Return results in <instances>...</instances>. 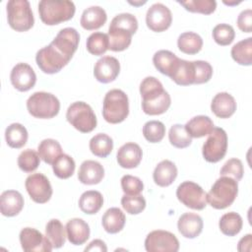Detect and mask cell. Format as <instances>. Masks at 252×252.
<instances>
[{
    "label": "cell",
    "mask_w": 252,
    "mask_h": 252,
    "mask_svg": "<svg viewBox=\"0 0 252 252\" xmlns=\"http://www.w3.org/2000/svg\"><path fill=\"white\" fill-rule=\"evenodd\" d=\"M142 108L148 115H159L170 106L171 98L162 84L155 77H146L140 85Z\"/></svg>",
    "instance_id": "1"
},
{
    "label": "cell",
    "mask_w": 252,
    "mask_h": 252,
    "mask_svg": "<svg viewBox=\"0 0 252 252\" xmlns=\"http://www.w3.org/2000/svg\"><path fill=\"white\" fill-rule=\"evenodd\" d=\"M75 11V4L69 0H41L38 3L39 18L48 26L71 20Z\"/></svg>",
    "instance_id": "2"
},
{
    "label": "cell",
    "mask_w": 252,
    "mask_h": 252,
    "mask_svg": "<svg viewBox=\"0 0 252 252\" xmlns=\"http://www.w3.org/2000/svg\"><path fill=\"white\" fill-rule=\"evenodd\" d=\"M238 194L237 181L228 176H220L216 180L208 194L207 203L217 210H223L229 207Z\"/></svg>",
    "instance_id": "3"
},
{
    "label": "cell",
    "mask_w": 252,
    "mask_h": 252,
    "mask_svg": "<svg viewBox=\"0 0 252 252\" xmlns=\"http://www.w3.org/2000/svg\"><path fill=\"white\" fill-rule=\"evenodd\" d=\"M129 114V100L127 94L118 89L106 93L102 103V116L111 124H117L126 119Z\"/></svg>",
    "instance_id": "4"
},
{
    "label": "cell",
    "mask_w": 252,
    "mask_h": 252,
    "mask_svg": "<svg viewBox=\"0 0 252 252\" xmlns=\"http://www.w3.org/2000/svg\"><path fill=\"white\" fill-rule=\"evenodd\" d=\"M29 113L40 119H49L56 116L60 110L59 99L46 92H35L27 100Z\"/></svg>",
    "instance_id": "5"
},
{
    "label": "cell",
    "mask_w": 252,
    "mask_h": 252,
    "mask_svg": "<svg viewBox=\"0 0 252 252\" xmlns=\"http://www.w3.org/2000/svg\"><path fill=\"white\" fill-rule=\"evenodd\" d=\"M7 20L16 32H27L34 24L33 14L27 0H10L7 3Z\"/></svg>",
    "instance_id": "6"
},
{
    "label": "cell",
    "mask_w": 252,
    "mask_h": 252,
    "mask_svg": "<svg viewBox=\"0 0 252 252\" xmlns=\"http://www.w3.org/2000/svg\"><path fill=\"white\" fill-rule=\"evenodd\" d=\"M67 121L78 131L90 133L96 127V116L88 103L84 101L73 102L66 112Z\"/></svg>",
    "instance_id": "7"
},
{
    "label": "cell",
    "mask_w": 252,
    "mask_h": 252,
    "mask_svg": "<svg viewBox=\"0 0 252 252\" xmlns=\"http://www.w3.org/2000/svg\"><path fill=\"white\" fill-rule=\"evenodd\" d=\"M71 59L62 53L52 43L39 49L35 55V61L39 69L46 74L58 73Z\"/></svg>",
    "instance_id": "8"
},
{
    "label": "cell",
    "mask_w": 252,
    "mask_h": 252,
    "mask_svg": "<svg viewBox=\"0 0 252 252\" xmlns=\"http://www.w3.org/2000/svg\"><path fill=\"white\" fill-rule=\"evenodd\" d=\"M227 150V135L222 128L214 127L203 145L202 154L208 162H218L222 159Z\"/></svg>",
    "instance_id": "9"
},
{
    "label": "cell",
    "mask_w": 252,
    "mask_h": 252,
    "mask_svg": "<svg viewBox=\"0 0 252 252\" xmlns=\"http://www.w3.org/2000/svg\"><path fill=\"white\" fill-rule=\"evenodd\" d=\"M177 199L186 207L201 211L207 206L206 193L203 188L195 182L184 181L176 189Z\"/></svg>",
    "instance_id": "10"
},
{
    "label": "cell",
    "mask_w": 252,
    "mask_h": 252,
    "mask_svg": "<svg viewBox=\"0 0 252 252\" xmlns=\"http://www.w3.org/2000/svg\"><path fill=\"white\" fill-rule=\"evenodd\" d=\"M145 248L148 252H177L179 241L173 233L158 229L147 235Z\"/></svg>",
    "instance_id": "11"
},
{
    "label": "cell",
    "mask_w": 252,
    "mask_h": 252,
    "mask_svg": "<svg viewBox=\"0 0 252 252\" xmlns=\"http://www.w3.org/2000/svg\"><path fill=\"white\" fill-rule=\"evenodd\" d=\"M25 186L31 199L38 204L48 202L52 196V187L48 178L42 173H32L26 179Z\"/></svg>",
    "instance_id": "12"
},
{
    "label": "cell",
    "mask_w": 252,
    "mask_h": 252,
    "mask_svg": "<svg viewBox=\"0 0 252 252\" xmlns=\"http://www.w3.org/2000/svg\"><path fill=\"white\" fill-rule=\"evenodd\" d=\"M20 242L22 249L26 252H50L52 244L40 231L32 227H25L20 232Z\"/></svg>",
    "instance_id": "13"
},
{
    "label": "cell",
    "mask_w": 252,
    "mask_h": 252,
    "mask_svg": "<svg viewBox=\"0 0 252 252\" xmlns=\"http://www.w3.org/2000/svg\"><path fill=\"white\" fill-rule=\"evenodd\" d=\"M172 23L170 10L161 3L153 4L147 11L146 24L148 28L156 32H161L167 30Z\"/></svg>",
    "instance_id": "14"
},
{
    "label": "cell",
    "mask_w": 252,
    "mask_h": 252,
    "mask_svg": "<svg viewBox=\"0 0 252 252\" xmlns=\"http://www.w3.org/2000/svg\"><path fill=\"white\" fill-rule=\"evenodd\" d=\"M13 87L20 92H28L36 82V75L33 69L27 63L16 64L10 74Z\"/></svg>",
    "instance_id": "15"
},
{
    "label": "cell",
    "mask_w": 252,
    "mask_h": 252,
    "mask_svg": "<svg viewBox=\"0 0 252 252\" xmlns=\"http://www.w3.org/2000/svg\"><path fill=\"white\" fill-rule=\"evenodd\" d=\"M120 72V63L113 56H103L98 59L94 68V75L99 83L113 82Z\"/></svg>",
    "instance_id": "16"
},
{
    "label": "cell",
    "mask_w": 252,
    "mask_h": 252,
    "mask_svg": "<svg viewBox=\"0 0 252 252\" xmlns=\"http://www.w3.org/2000/svg\"><path fill=\"white\" fill-rule=\"evenodd\" d=\"M80 41V34L74 28L62 29L51 43L67 57L72 59Z\"/></svg>",
    "instance_id": "17"
},
{
    "label": "cell",
    "mask_w": 252,
    "mask_h": 252,
    "mask_svg": "<svg viewBox=\"0 0 252 252\" xmlns=\"http://www.w3.org/2000/svg\"><path fill=\"white\" fill-rule=\"evenodd\" d=\"M143 158V152L140 146L136 143H126L122 145L116 155L118 164L123 168H135L137 167Z\"/></svg>",
    "instance_id": "18"
},
{
    "label": "cell",
    "mask_w": 252,
    "mask_h": 252,
    "mask_svg": "<svg viewBox=\"0 0 252 252\" xmlns=\"http://www.w3.org/2000/svg\"><path fill=\"white\" fill-rule=\"evenodd\" d=\"M104 176L103 166L95 160H85L80 165L78 179L86 185H94L99 183Z\"/></svg>",
    "instance_id": "19"
},
{
    "label": "cell",
    "mask_w": 252,
    "mask_h": 252,
    "mask_svg": "<svg viewBox=\"0 0 252 252\" xmlns=\"http://www.w3.org/2000/svg\"><path fill=\"white\" fill-rule=\"evenodd\" d=\"M202 218L194 213H185L180 216L177 221V228L180 234L186 238H195L203 230Z\"/></svg>",
    "instance_id": "20"
},
{
    "label": "cell",
    "mask_w": 252,
    "mask_h": 252,
    "mask_svg": "<svg viewBox=\"0 0 252 252\" xmlns=\"http://www.w3.org/2000/svg\"><path fill=\"white\" fill-rule=\"evenodd\" d=\"M24 197L19 191L6 190L0 196V211L5 217H15L24 208Z\"/></svg>",
    "instance_id": "21"
},
{
    "label": "cell",
    "mask_w": 252,
    "mask_h": 252,
    "mask_svg": "<svg viewBox=\"0 0 252 252\" xmlns=\"http://www.w3.org/2000/svg\"><path fill=\"white\" fill-rule=\"evenodd\" d=\"M211 109L214 114L220 118H228L236 110V101L234 97L225 92L217 94L212 102Z\"/></svg>",
    "instance_id": "22"
},
{
    "label": "cell",
    "mask_w": 252,
    "mask_h": 252,
    "mask_svg": "<svg viewBox=\"0 0 252 252\" xmlns=\"http://www.w3.org/2000/svg\"><path fill=\"white\" fill-rule=\"evenodd\" d=\"M68 240L74 245L84 244L90 237V226L82 219H71L66 223Z\"/></svg>",
    "instance_id": "23"
},
{
    "label": "cell",
    "mask_w": 252,
    "mask_h": 252,
    "mask_svg": "<svg viewBox=\"0 0 252 252\" xmlns=\"http://www.w3.org/2000/svg\"><path fill=\"white\" fill-rule=\"evenodd\" d=\"M106 20L107 16L103 8L99 6H91L83 12L80 24L85 30L94 31L102 27Z\"/></svg>",
    "instance_id": "24"
},
{
    "label": "cell",
    "mask_w": 252,
    "mask_h": 252,
    "mask_svg": "<svg viewBox=\"0 0 252 252\" xmlns=\"http://www.w3.org/2000/svg\"><path fill=\"white\" fill-rule=\"evenodd\" d=\"M177 176L176 165L168 159L161 160L155 168L153 173L154 181L160 187H167L173 183Z\"/></svg>",
    "instance_id": "25"
},
{
    "label": "cell",
    "mask_w": 252,
    "mask_h": 252,
    "mask_svg": "<svg viewBox=\"0 0 252 252\" xmlns=\"http://www.w3.org/2000/svg\"><path fill=\"white\" fill-rule=\"evenodd\" d=\"M169 78L179 86L193 85L195 82L194 62L179 58Z\"/></svg>",
    "instance_id": "26"
},
{
    "label": "cell",
    "mask_w": 252,
    "mask_h": 252,
    "mask_svg": "<svg viewBox=\"0 0 252 252\" xmlns=\"http://www.w3.org/2000/svg\"><path fill=\"white\" fill-rule=\"evenodd\" d=\"M184 126L192 138H201L213 131L214 122L209 116L198 115L191 118Z\"/></svg>",
    "instance_id": "27"
},
{
    "label": "cell",
    "mask_w": 252,
    "mask_h": 252,
    "mask_svg": "<svg viewBox=\"0 0 252 252\" xmlns=\"http://www.w3.org/2000/svg\"><path fill=\"white\" fill-rule=\"evenodd\" d=\"M126 218L124 213L119 208L108 209L101 219V223L104 230L108 233L114 234L121 231L125 225Z\"/></svg>",
    "instance_id": "28"
},
{
    "label": "cell",
    "mask_w": 252,
    "mask_h": 252,
    "mask_svg": "<svg viewBox=\"0 0 252 252\" xmlns=\"http://www.w3.org/2000/svg\"><path fill=\"white\" fill-rule=\"evenodd\" d=\"M179 58L169 50H158L153 56V63L158 71L170 77Z\"/></svg>",
    "instance_id": "29"
},
{
    "label": "cell",
    "mask_w": 252,
    "mask_h": 252,
    "mask_svg": "<svg viewBox=\"0 0 252 252\" xmlns=\"http://www.w3.org/2000/svg\"><path fill=\"white\" fill-rule=\"evenodd\" d=\"M133 33L120 28H108L109 48L112 51H123L129 47Z\"/></svg>",
    "instance_id": "30"
},
{
    "label": "cell",
    "mask_w": 252,
    "mask_h": 252,
    "mask_svg": "<svg viewBox=\"0 0 252 252\" xmlns=\"http://www.w3.org/2000/svg\"><path fill=\"white\" fill-rule=\"evenodd\" d=\"M103 205V197L100 192L89 190L84 192L79 199V207L82 212L88 215L96 214Z\"/></svg>",
    "instance_id": "31"
},
{
    "label": "cell",
    "mask_w": 252,
    "mask_h": 252,
    "mask_svg": "<svg viewBox=\"0 0 252 252\" xmlns=\"http://www.w3.org/2000/svg\"><path fill=\"white\" fill-rule=\"evenodd\" d=\"M177 46L179 50L185 54H197L202 49L203 39L196 32H186L178 36Z\"/></svg>",
    "instance_id": "32"
},
{
    "label": "cell",
    "mask_w": 252,
    "mask_h": 252,
    "mask_svg": "<svg viewBox=\"0 0 252 252\" xmlns=\"http://www.w3.org/2000/svg\"><path fill=\"white\" fill-rule=\"evenodd\" d=\"M28 131L20 123H12L5 130V139L9 147L20 149L24 147L28 141Z\"/></svg>",
    "instance_id": "33"
},
{
    "label": "cell",
    "mask_w": 252,
    "mask_h": 252,
    "mask_svg": "<svg viewBox=\"0 0 252 252\" xmlns=\"http://www.w3.org/2000/svg\"><path fill=\"white\" fill-rule=\"evenodd\" d=\"M37 153L39 158L45 163L53 164V162L62 155V148L56 140L44 139L39 143Z\"/></svg>",
    "instance_id": "34"
},
{
    "label": "cell",
    "mask_w": 252,
    "mask_h": 252,
    "mask_svg": "<svg viewBox=\"0 0 252 252\" xmlns=\"http://www.w3.org/2000/svg\"><path fill=\"white\" fill-rule=\"evenodd\" d=\"M231 57L239 65L250 66L252 63V37L238 41L231 48Z\"/></svg>",
    "instance_id": "35"
},
{
    "label": "cell",
    "mask_w": 252,
    "mask_h": 252,
    "mask_svg": "<svg viewBox=\"0 0 252 252\" xmlns=\"http://www.w3.org/2000/svg\"><path fill=\"white\" fill-rule=\"evenodd\" d=\"M45 235L53 248H60L65 244L67 232L66 227L57 219L50 220L45 226Z\"/></svg>",
    "instance_id": "36"
},
{
    "label": "cell",
    "mask_w": 252,
    "mask_h": 252,
    "mask_svg": "<svg viewBox=\"0 0 252 252\" xmlns=\"http://www.w3.org/2000/svg\"><path fill=\"white\" fill-rule=\"evenodd\" d=\"M243 220L239 214L235 212H229L221 216L219 221V227L220 231L227 236H234L242 229Z\"/></svg>",
    "instance_id": "37"
},
{
    "label": "cell",
    "mask_w": 252,
    "mask_h": 252,
    "mask_svg": "<svg viewBox=\"0 0 252 252\" xmlns=\"http://www.w3.org/2000/svg\"><path fill=\"white\" fill-rule=\"evenodd\" d=\"M89 146L91 152L94 156L102 158L109 156L112 152L113 141L108 135L104 133H98L91 139Z\"/></svg>",
    "instance_id": "38"
},
{
    "label": "cell",
    "mask_w": 252,
    "mask_h": 252,
    "mask_svg": "<svg viewBox=\"0 0 252 252\" xmlns=\"http://www.w3.org/2000/svg\"><path fill=\"white\" fill-rule=\"evenodd\" d=\"M86 46L88 51L95 56L104 54L109 48L108 34L96 32H93L87 39Z\"/></svg>",
    "instance_id": "39"
},
{
    "label": "cell",
    "mask_w": 252,
    "mask_h": 252,
    "mask_svg": "<svg viewBox=\"0 0 252 252\" xmlns=\"http://www.w3.org/2000/svg\"><path fill=\"white\" fill-rule=\"evenodd\" d=\"M75 161L73 158L66 154H62L52 164L54 174L60 179H67L71 177L75 171Z\"/></svg>",
    "instance_id": "40"
},
{
    "label": "cell",
    "mask_w": 252,
    "mask_h": 252,
    "mask_svg": "<svg viewBox=\"0 0 252 252\" xmlns=\"http://www.w3.org/2000/svg\"><path fill=\"white\" fill-rule=\"evenodd\" d=\"M168 139L170 144L178 149L187 148L192 143V137L186 131L185 126L181 124H174L170 127Z\"/></svg>",
    "instance_id": "41"
},
{
    "label": "cell",
    "mask_w": 252,
    "mask_h": 252,
    "mask_svg": "<svg viewBox=\"0 0 252 252\" xmlns=\"http://www.w3.org/2000/svg\"><path fill=\"white\" fill-rule=\"evenodd\" d=\"M39 162L40 158L38 153L32 149L24 150L18 157V165L24 172L30 173L34 171L38 167Z\"/></svg>",
    "instance_id": "42"
},
{
    "label": "cell",
    "mask_w": 252,
    "mask_h": 252,
    "mask_svg": "<svg viewBox=\"0 0 252 252\" xmlns=\"http://www.w3.org/2000/svg\"><path fill=\"white\" fill-rule=\"evenodd\" d=\"M165 134V126L162 122L158 120H151L143 126V135L150 143L160 142Z\"/></svg>",
    "instance_id": "43"
},
{
    "label": "cell",
    "mask_w": 252,
    "mask_h": 252,
    "mask_svg": "<svg viewBox=\"0 0 252 252\" xmlns=\"http://www.w3.org/2000/svg\"><path fill=\"white\" fill-rule=\"evenodd\" d=\"M178 3L189 12L201 13L204 15L212 14L217 8V2L215 0H188L178 1Z\"/></svg>",
    "instance_id": "44"
},
{
    "label": "cell",
    "mask_w": 252,
    "mask_h": 252,
    "mask_svg": "<svg viewBox=\"0 0 252 252\" xmlns=\"http://www.w3.org/2000/svg\"><path fill=\"white\" fill-rule=\"evenodd\" d=\"M121 205L126 213L130 215H138L142 213L146 208V200L140 195H127L125 194L121 198Z\"/></svg>",
    "instance_id": "45"
},
{
    "label": "cell",
    "mask_w": 252,
    "mask_h": 252,
    "mask_svg": "<svg viewBox=\"0 0 252 252\" xmlns=\"http://www.w3.org/2000/svg\"><path fill=\"white\" fill-rule=\"evenodd\" d=\"M234 37V29L228 24H219L213 30V38L219 45H228L233 41Z\"/></svg>",
    "instance_id": "46"
},
{
    "label": "cell",
    "mask_w": 252,
    "mask_h": 252,
    "mask_svg": "<svg viewBox=\"0 0 252 252\" xmlns=\"http://www.w3.org/2000/svg\"><path fill=\"white\" fill-rule=\"evenodd\" d=\"M109 27L124 29L134 34L138 30V21L136 17L130 13H121L112 19Z\"/></svg>",
    "instance_id": "47"
},
{
    "label": "cell",
    "mask_w": 252,
    "mask_h": 252,
    "mask_svg": "<svg viewBox=\"0 0 252 252\" xmlns=\"http://www.w3.org/2000/svg\"><path fill=\"white\" fill-rule=\"evenodd\" d=\"M244 168L242 161L238 158L228 159L220 168V176H228L236 181H239L243 177Z\"/></svg>",
    "instance_id": "48"
},
{
    "label": "cell",
    "mask_w": 252,
    "mask_h": 252,
    "mask_svg": "<svg viewBox=\"0 0 252 252\" xmlns=\"http://www.w3.org/2000/svg\"><path fill=\"white\" fill-rule=\"evenodd\" d=\"M195 66V82L194 84H204L211 80L213 76V67L207 61H193Z\"/></svg>",
    "instance_id": "49"
},
{
    "label": "cell",
    "mask_w": 252,
    "mask_h": 252,
    "mask_svg": "<svg viewBox=\"0 0 252 252\" xmlns=\"http://www.w3.org/2000/svg\"><path fill=\"white\" fill-rule=\"evenodd\" d=\"M121 187L127 195L140 194L144 189V184L139 177L126 174L121 178Z\"/></svg>",
    "instance_id": "50"
},
{
    "label": "cell",
    "mask_w": 252,
    "mask_h": 252,
    "mask_svg": "<svg viewBox=\"0 0 252 252\" xmlns=\"http://www.w3.org/2000/svg\"><path fill=\"white\" fill-rule=\"evenodd\" d=\"M237 26L243 32H251L252 31V10H243L237 18Z\"/></svg>",
    "instance_id": "51"
},
{
    "label": "cell",
    "mask_w": 252,
    "mask_h": 252,
    "mask_svg": "<svg viewBox=\"0 0 252 252\" xmlns=\"http://www.w3.org/2000/svg\"><path fill=\"white\" fill-rule=\"evenodd\" d=\"M251 243H252V234L248 233L244 237H242L237 245V250L240 252L251 251Z\"/></svg>",
    "instance_id": "52"
},
{
    "label": "cell",
    "mask_w": 252,
    "mask_h": 252,
    "mask_svg": "<svg viewBox=\"0 0 252 252\" xmlns=\"http://www.w3.org/2000/svg\"><path fill=\"white\" fill-rule=\"evenodd\" d=\"M85 251H100V252H105L107 251V247L105 245V243L100 240V239H94L93 240L89 246H87L85 248Z\"/></svg>",
    "instance_id": "53"
}]
</instances>
